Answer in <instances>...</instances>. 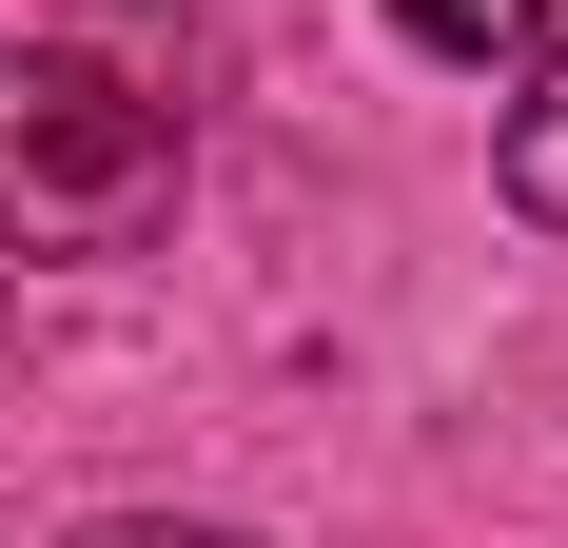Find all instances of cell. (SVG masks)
I'll use <instances>...</instances> for the list:
<instances>
[{
    "label": "cell",
    "mask_w": 568,
    "mask_h": 548,
    "mask_svg": "<svg viewBox=\"0 0 568 548\" xmlns=\"http://www.w3.org/2000/svg\"><path fill=\"white\" fill-rule=\"evenodd\" d=\"M176 216V118L118 59L0 40V255H138Z\"/></svg>",
    "instance_id": "1"
},
{
    "label": "cell",
    "mask_w": 568,
    "mask_h": 548,
    "mask_svg": "<svg viewBox=\"0 0 568 548\" xmlns=\"http://www.w3.org/2000/svg\"><path fill=\"white\" fill-rule=\"evenodd\" d=\"M490 176H510V216L568 235V40H529V99H510V158Z\"/></svg>",
    "instance_id": "2"
},
{
    "label": "cell",
    "mask_w": 568,
    "mask_h": 548,
    "mask_svg": "<svg viewBox=\"0 0 568 548\" xmlns=\"http://www.w3.org/2000/svg\"><path fill=\"white\" fill-rule=\"evenodd\" d=\"M412 20V59H452V79H510L529 40H549V0H393Z\"/></svg>",
    "instance_id": "3"
},
{
    "label": "cell",
    "mask_w": 568,
    "mask_h": 548,
    "mask_svg": "<svg viewBox=\"0 0 568 548\" xmlns=\"http://www.w3.org/2000/svg\"><path fill=\"white\" fill-rule=\"evenodd\" d=\"M79 548H255V529H176V509H118V529H79Z\"/></svg>",
    "instance_id": "4"
}]
</instances>
